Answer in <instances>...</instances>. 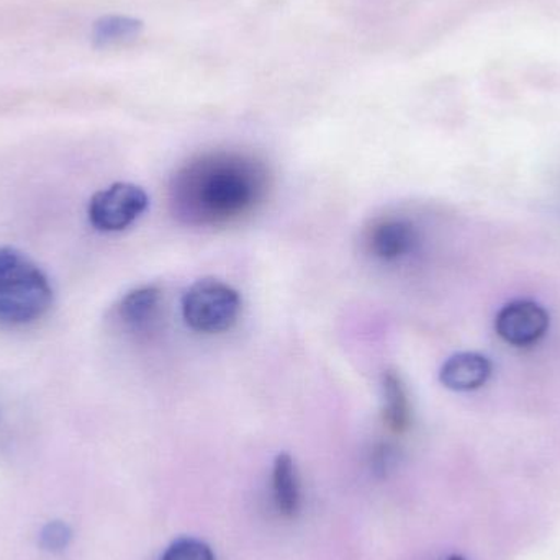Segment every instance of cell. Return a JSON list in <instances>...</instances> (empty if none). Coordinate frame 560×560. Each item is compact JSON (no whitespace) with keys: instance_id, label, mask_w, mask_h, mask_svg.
Masks as SVG:
<instances>
[{"instance_id":"cell-1","label":"cell","mask_w":560,"mask_h":560,"mask_svg":"<svg viewBox=\"0 0 560 560\" xmlns=\"http://www.w3.org/2000/svg\"><path fill=\"white\" fill-rule=\"evenodd\" d=\"M269 186V170L255 156L236 151L206 153L174 174L171 209L187 225H229L255 212Z\"/></svg>"},{"instance_id":"cell-2","label":"cell","mask_w":560,"mask_h":560,"mask_svg":"<svg viewBox=\"0 0 560 560\" xmlns=\"http://www.w3.org/2000/svg\"><path fill=\"white\" fill-rule=\"evenodd\" d=\"M48 276L19 249L0 246V322L28 325L52 305Z\"/></svg>"},{"instance_id":"cell-3","label":"cell","mask_w":560,"mask_h":560,"mask_svg":"<svg viewBox=\"0 0 560 560\" xmlns=\"http://www.w3.org/2000/svg\"><path fill=\"white\" fill-rule=\"evenodd\" d=\"M183 318L194 331L220 335L229 331L242 315L243 300L238 290L220 279L194 282L183 296Z\"/></svg>"},{"instance_id":"cell-4","label":"cell","mask_w":560,"mask_h":560,"mask_svg":"<svg viewBox=\"0 0 560 560\" xmlns=\"http://www.w3.org/2000/svg\"><path fill=\"white\" fill-rule=\"evenodd\" d=\"M148 206L150 199L140 186L112 184L92 197L88 209L89 222L98 232H124L147 212Z\"/></svg>"},{"instance_id":"cell-5","label":"cell","mask_w":560,"mask_h":560,"mask_svg":"<svg viewBox=\"0 0 560 560\" xmlns=\"http://www.w3.org/2000/svg\"><path fill=\"white\" fill-rule=\"evenodd\" d=\"M500 338L516 348L536 345L549 329V313L533 300L506 303L495 318Z\"/></svg>"},{"instance_id":"cell-6","label":"cell","mask_w":560,"mask_h":560,"mask_svg":"<svg viewBox=\"0 0 560 560\" xmlns=\"http://www.w3.org/2000/svg\"><path fill=\"white\" fill-rule=\"evenodd\" d=\"M164 292L160 285H141L121 296L115 319L128 332H148L163 315Z\"/></svg>"},{"instance_id":"cell-7","label":"cell","mask_w":560,"mask_h":560,"mask_svg":"<svg viewBox=\"0 0 560 560\" xmlns=\"http://www.w3.org/2000/svg\"><path fill=\"white\" fill-rule=\"evenodd\" d=\"M417 242V230L407 220L382 219L368 232L369 252L385 262L398 261L410 255Z\"/></svg>"},{"instance_id":"cell-8","label":"cell","mask_w":560,"mask_h":560,"mask_svg":"<svg viewBox=\"0 0 560 560\" xmlns=\"http://www.w3.org/2000/svg\"><path fill=\"white\" fill-rule=\"evenodd\" d=\"M492 375V362L479 352H457L440 371L444 387L454 392H472L483 387Z\"/></svg>"},{"instance_id":"cell-9","label":"cell","mask_w":560,"mask_h":560,"mask_svg":"<svg viewBox=\"0 0 560 560\" xmlns=\"http://www.w3.org/2000/svg\"><path fill=\"white\" fill-rule=\"evenodd\" d=\"M382 395H384L382 418H384L385 427L394 434L407 433L411 424V405L404 381L397 372H384Z\"/></svg>"},{"instance_id":"cell-10","label":"cell","mask_w":560,"mask_h":560,"mask_svg":"<svg viewBox=\"0 0 560 560\" xmlns=\"http://www.w3.org/2000/svg\"><path fill=\"white\" fill-rule=\"evenodd\" d=\"M272 490L278 510L293 518L300 510V480L295 463L289 454H279L272 469Z\"/></svg>"},{"instance_id":"cell-11","label":"cell","mask_w":560,"mask_h":560,"mask_svg":"<svg viewBox=\"0 0 560 560\" xmlns=\"http://www.w3.org/2000/svg\"><path fill=\"white\" fill-rule=\"evenodd\" d=\"M161 560H215V556L206 542L184 538L173 542Z\"/></svg>"},{"instance_id":"cell-12","label":"cell","mask_w":560,"mask_h":560,"mask_svg":"<svg viewBox=\"0 0 560 560\" xmlns=\"http://www.w3.org/2000/svg\"><path fill=\"white\" fill-rule=\"evenodd\" d=\"M71 536V529H69L66 523L52 522L43 528L39 542H42V548L46 549V551L58 552L68 548Z\"/></svg>"},{"instance_id":"cell-13","label":"cell","mask_w":560,"mask_h":560,"mask_svg":"<svg viewBox=\"0 0 560 560\" xmlns=\"http://www.w3.org/2000/svg\"><path fill=\"white\" fill-rule=\"evenodd\" d=\"M133 30V25L124 19H105L95 26V39L101 43L115 42V39L128 36Z\"/></svg>"},{"instance_id":"cell-14","label":"cell","mask_w":560,"mask_h":560,"mask_svg":"<svg viewBox=\"0 0 560 560\" xmlns=\"http://www.w3.org/2000/svg\"><path fill=\"white\" fill-rule=\"evenodd\" d=\"M447 560H464V559L459 558V556H453V558H450Z\"/></svg>"}]
</instances>
